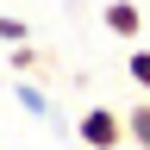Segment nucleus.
Masks as SVG:
<instances>
[{
  "label": "nucleus",
  "mask_w": 150,
  "mask_h": 150,
  "mask_svg": "<svg viewBox=\"0 0 150 150\" xmlns=\"http://www.w3.org/2000/svg\"><path fill=\"white\" fill-rule=\"evenodd\" d=\"M13 100H19V106H25V112H31V119H44V125L56 119V112H50V94H44V88H31V81H19V88H13Z\"/></svg>",
  "instance_id": "7ed1b4c3"
},
{
  "label": "nucleus",
  "mask_w": 150,
  "mask_h": 150,
  "mask_svg": "<svg viewBox=\"0 0 150 150\" xmlns=\"http://www.w3.org/2000/svg\"><path fill=\"white\" fill-rule=\"evenodd\" d=\"M125 131H131V144H138V150H150V94L125 112Z\"/></svg>",
  "instance_id": "20e7f679"
},
{
  "label": "nucleus",
  "mask_w": 150,
  "mask_h": 150,
  "mask_svg": "<svg viewBox=\"0 0 150 150\" xmlns=\"http://www.w3.org/2000/svg\"><path fill=\"white\" fill-rule=\"evenodd\" d=\"M13 69H38V50L31 44H13Z\"/></svg>",
  "instance_id": "0eeeda50"
},
{
  "label": "nucleus",
  "mask_w": 150,
  "mask_h": 150,
  "mask_svg": "<svg viewBox=\"0 0 150 150\" xmlns=\"http://www.w3.org/2000/svg\"><path fill=\"white\" fill-rule=\"evenodd\" d=\"M125 75H131V88H138V94H150V44H131Z\"/></svg>",
  "instance_id": "39448f33"
},
{
  "label": "nucleus",
  "mask_w": 150,
  "mask_h": 150,
  "mask_svg": "<svg viewBox=\"0 0 150 150\" xmlns=\"http://www.w3.org/2000/svg\"><path fill=\"white\" fill-rule=\"evenodd\" d=\"M106 31L125 38V44H138L144 38V6L138 0H106Z\"/></svg>",
  "instance_id": "f03ea898"
},
{
  "label": "nucleus",
  "mask_w": 150,
  "mask_h": 150,
  "mask_svg": "<svg viewBox=\"0 0 150 150\" xmlns=\"http://www.w3.org/2000/svg\"><path fill=\"white\" fill-rule=\"evenodd\" d=\"M25 38H31L25 19H19V13H0V44H25Z\"/></svg>",
  "instance_id": "423d86ee"
},
{
  "label": "nucleus",
  "mask_w": 150,
  "mask_h": 150,
  "mask_svg": "<svg viewBox=\"0 0 150 150\" xmlns=\"http://www.w3.org/2000/svg\"><path fill=\"white\" fill-rule=\"evenodd\" d=\"M75 138H81V150H125L131 131H125V112H112V106H81Z\"/></svg>",
  "instance_id": "f257e3e1"
}]
</instances>
